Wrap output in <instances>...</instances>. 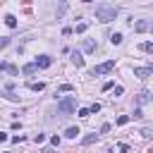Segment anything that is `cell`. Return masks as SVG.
I'll return each instance as SVG.
<instances>
[{
	"label": "cell",
	"instance_id": "obj_25",
	"mask_svg": "<svg viewBox=\"0 0 153 153\" xmlns=\"http://www.w3.org/2000/svg\"><path fill=\"white\" fill-rule=\"evenodd\" d=\"M50 143H53V146H57V143H60V136H57V134H55V136H50Z\"/></svg>",
	"mask_w": 153,
	"mask_h": 153
},
{
	"label": "cell",
	"instance_id": "obj_1",
	"mask_svg": "<svg viewBox=\"0 0 153 153\" xmlns=\"http://www.w3.org/2000/svg\"><path fill=\"white\" fill-rule=\"evenodd\" d=\"M96 19H100L103 24L117 19V7H112V5H96Z\"/></svg>",
	"mask_w": 153,
	"mask_h": 153
},
{
	"label": "cell",
	"instance_id": "obj_16",
	"mask_svg": "<svg viewBox=\"0 0 153 153\" xmlns=\"http://www.w3.org/2000/svg\"><path fill=\"white\" fill-rule=\"evenodd\" d=\"M84 50H86V53H93V50H96V43H93V41H84Z\"/></svg>",
	"mask_w": 153,
	"mask_h": 153
},
{
	"label": "cell",
	"instance_id": "obj_27",
	"mask_svg": "<svg viewBox=\"0 0 153 153\" xmlns=\"http://www.w3.org/2000/svg\"><path fill=\"white\" fill-rule=\"evenodd\" d=\"M7 139H10V136H7V134H2V131H0V143H2V141H7Z\"/></svg>",
	"mask_w": 153,
	"mask_h": 153
},
{
	"label": "cell",
	"instance_id": "obj_17",
	"mask_svg": "<svg viewBox=\"0 0 153 153\" xmlns=\"http://www.w3.org/2000/svg\"><path fill=\"white\" fill-rule=\"evenodd\" d=\"M148 100H151V93L148 91H141L139 93V103H148Z\"/></svg>",
	"mask_w": 153,
	"mask_h": 153
},
{
	"label": "cell",
	"instance_id": "obj_18",
	"mask_svg": "<svg viewBox=\"0 0 153 153\" xmlns=\"http://www.w3.org/2000/svg\"><path fill=\"white\" fill-rule=\"evenodd\" d=\"M139 48H141L143 53H153V43H141Z\"/></svg>",
	"mask_w": 153,
	"mask_h": 153
},
{
	"label": "cell",
	"instance_id": "obj_13",
	"mask_svg": "<svg viewBox=\"0 0 153 153\" xmlns=\"http://www.w3.org/2000/svg\"><path fill=\"white\" fill-rule=\"evenodd\" d=\"M93 141H98V134H88V136H84V139H81V143H84V146H91Z\"/></svg>",
	"mask_w": 153,
	"mask_h": 153
},
{
	"label": "cell",
	"instance_id": "obj_20",
	"mask_svg": "<svg viewBox=\"0 0 153 153\" xmlns=\"http://www.w3.org/2000/svg\"><path fill=\"white\" fill-rule=\"evenodd\" d=\"M88 115H91L88 108H81V110H79V117H88Z\"/></svg>",
	"mask_w": 153,
	"mask_h": 153
},
{
	"label": "cell",
	"instance_id": "obj_8",
	"mask_svg": "<svg viewBox=\"0 0 153 153\" xmlns=\"http://www.w3.org/2000/svg\"><path fill=\"white\" fill-rule=\"evenodd\" d=\"M81 131H79V127H67V131H65V136L67 139H76Z\"/></svg>",
	"mask_w": 153,
	"mask_h": 153
},
{
	"label": "cell",
	"instance_id": "obj_24",
	"mask_svg": "<svg viewBox=\"0 0 153 153\" xmlns=\"http://www.w3.org/2000/svg\"><path fill=\"white\" fill-rule=\"evenodd\" d=\"M88 110H91V112H98V110H100V103H93V105H91Z\"/></svg>",
	"mask_w": 153,
	"mask_h": 153
},
{
	"label": "cell",
	"instance_id": "obj_23",
	"mask_svg": "<svg viewBox=\"0 0 153 153\" xmlns=\"http://www.w3.org/2000/svg\"><path fill=\"white\" fill-rule=\"evenodd\" d=\"M112 86H115V84H112V81H105V84H103V91H110V88H112Z\"/></svg>",
	"mask_w": 153,
	"mask_h": 153
},
{
	"label": "cell",
	"instance_id": "obj_7",
	"mask_svg": "<svg viewBox=\"0 0 153 153\" xmlns=\"http://www.w3.org/2000/svg\"><path fill=\"white\" fill-rule=\"evenodd\" d=\"M0 69H2V72H10V74H19V69H17L12 62H0Z\"/></svg>",
	"mask_w": 153,
	"mask_h": 153
},
{
	"label": "cell",
	"instance_id": "obj_4",
	"mask_svg": "<svg viewBox=\"0 0 153 153\" xmlns=\"http://www.w3.org/2000/svg\"><path fill=\"white\" fill-rule=\"evenodd\" d=\"M134 76H139V79L153 76V65H151V67H134Z\"/></svg>",
	"mask_w": 153,
	"mask_h": 153
},
{
	"label": "cell",
	"instance_id": "obj_9",
	"mask_svg": "<svg viewBox=\"0 0 153 153\" xmlns=\"http://www.w3.org/2000/svg\"><path fill=\"white\" fill-rule=\"evenodd\" d=\"M36 69H38V65H36V62H29V65H24V67H22V72H24V74H33Z\"/></svg>",
	"mask_w": 153,
	"mask_h": 153
},
{
	"label": "cell",
	"instance_id": "obj_11",
	"mask_svg": "<svg viewBox=\"0 0 153 153\" xmlns=\"http://www.w3.org/2000/svg\"><path fill=\"white\" fill-rule=\"evenodd\" d=\"M72 62H74V65H76V67H84V57H81V55H79V53H76V50H74V53H72Z\"/></svg>",
	"mask_w": 153,
	"mask_h": 153
},
{
	"label": "cell",
	"instance_id": "obj_15",
	"mask_svg": "<svg viewBox=\"0 0 153 153\" xmlns=\"http://www.w3.org/2000/svg\"><path fill=\"white\" fill-rule=\"evenodd\" d=\"M69 91H74L72 84H62V86H57V93H69Z\"/></svg>",
	"mask_w": 153,
	"mask_h": 153
},
{
	"label": "cell",
	"instance_id": "obj_26",
	"mask_svg": "<svg viewBox=\"0 0 153 153\" xmlns=\"http://www.w3.org/2000/svg\"><path fill=\"white\" fill-rule=\"evenodd\" d=\"M7 43H10V38H0V48H5Z\"/></svg>",
	"mask_w": 153,
	"mask_h": 153
},
{
	"label": "cell",
	"instance_id": "obj_2",
	"mask_svg": "<svg viewBox=\"0 0 153 153\" xmlns=\"http://www.w3.org/2000/svg\"><path fill=\"white\" fill-rule=\"evenodd\" d=\"M57 110L60 112H65V115H69V112H74L76 110V98H62V100H57Z\"/></svg>",
	"mask_w": 153,
	"mask_h": 153
},
{
	"label": "cell",
	"instance_id": "obj_12",
	"mask_svg": "<svg viewBox=\"0 0 153 153\" xmlns=\"http://www.w3.org/2000/svg\"><path fill=\"white\" fill-rule=\"evenodd\" d=\"M29 88L38 93V91H43V88H45V84H43V81H31V84H29Z\"/></svg>",
	"mask_w": 153,
	"mask_h": 153
},
{
	"label": "cell",
	"instance_id": "obj_5",
	"mask_svg": "<svg viewBox=\"0 0 153 153\" xmlns=\"http://www.w3.org/2000/svg\"><path fill=\"white\" fill-rule=\"evenodd\" d=\"M50 55H41V57H36V65H38V69H45V67H50Z\"/></svg>",
	"mask_w": 153,
	"mask_h": 153
},
{
	"label": "cell",
	"instance_id": "obj_6",
	"mask_svg": "<svg viewBox=\"0 0 153 153\" xmlns=\"http://www.w3.org/2000/svg\"><path fill=\"white\" fill-rule=\"evenodd\" d=\"M146 29H151V24H148L146 19H139V22L134 24V31H136V33H141V31H146Z\"/></svg>",
	"mask_w": 153,
	"mask_h": 153
},
{
	"label": "cell",
	"instance_id": "obj_19",
	"mask_svg": "<svg viewBox=\"0 0 153 153\" xmlns=\"http://www.w3.org/2000/svg\"><path fill=\"white\" fill-rule=\"evenodd\" d=\"M129 120H131V117H129V115H120V117H117V124H127V122H129Z\"/></svg>",
	"mask_w": 153,
	"mask_h": 153
},
{
	"label": "cell",
	"instance_id": "obj_22",
	"mask_svg": "<svg viewBox=\"0 0 153 153\" xmlns=\"http://www.w3.org/2000/svg\"><path fill=\"white\" fill-rule=\"evenodd\" d=\"M86 31V24H76V33H84Z\"/></svg>",
	"mask_w": 153,
	"mask_h": 153
},
{
	"label": "cell",
	"instance_id": "obj_14",
	"mask_svg": "<svg viewBox=\"0 0 153 153\" xmlns=\"http://www.w3.org/2000/svg\"><path fill=\"white\" fill-rule=\"evenodd\" d=\"M110 43H112V45H120V43H122V33H117V31L110 33Z\"/></svg>",
	"mask_w": 153,
	"mask_h": 153
},
{
	"label": "cell",
	"instance_id": "obj_10",
	"mask_svg": "<svg viewBox=\"0 0 153 153\" xmlns=\"http://www.w3.org/2000/svg\"><path fill=\"white\" fill-rule=\"evenodd\" d=\"M5 24H7L10 29H17V17H14V14H7V17H5Z\"/></svg>",
	"mask_w": 153,
	"mask_h": 153
},
{
	"label": "cell",
	"instance_id": "obj_21",
	"mask_svg": "<svg viewBox=\"0 0 153 153\" xmlns=\"http://www.w3.org/2000/svg\"><path fill=\"white\" fill-rule=\"evenodd\" d=\"M33 141H36V143H43V141H45V134H36Z\"/></svg>",
	"mask_w": 153,
	"mask_h": 153
},
{
	"label": "cell",
	"instance_id": "obj_3",
	"mask_svg": "<svg viewBox=\"0 0 153 153\" xmlns=\"http://www.w3.org/2000/svg\"><path fill=\"white\" fill-rule=\"evenodd\" d=\"M112 69H115V60H108V62L96 65V67L91 69V74H93V76H100V74H108V72H112Z\"/></svg>",
	"mask_w": 153,
	"mask_h": 153
}]
</instances>
